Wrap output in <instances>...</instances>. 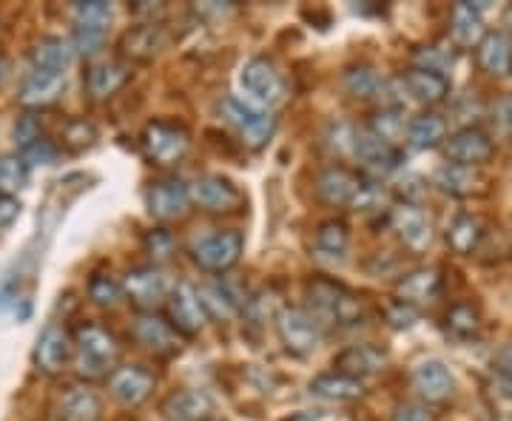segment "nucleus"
Segmentation results:
<instances>
[{
  "label": "nucleus",
  "mask_w": 512,
  "mask_h": 421,
  "mask_svg": "<svg viewBox=\"0 0 512 421\" xmlns=\"http://www.w3.org/2000/svg\"><path fill=\"white\" fill-rule=\"evenodd\" d=\"M43 137L46 134H43V126H40V120H37L35 114H23L15 123V143H18L20 151L37 143V140H43Z\"/></svg>",
  "instance_id": "48"
},
{
  "label": "nucleus",
  "mask_w": 512,
  "mask_h": 421,
  "mask_svg": "<svg viewBox=\"0 0 512 421\" xmlns=\"http://www.w3.org/2000/svg\"><path fill=\"white\" fill-rule=\"evenodd\" d=\"M63 89H66V74L32 69L23 77V83H20L18 100L26 109H46V106H52V103L60 100Z\"/></svg>",
  "instance_id": "21"
},
{
  "label": "nucleus",
  "mask_w": 512,
  "mask_h": 421,
  "mask_svg": "<svg viewBox=\"0 0 512 421\" xmlns=\"http://www.w3.org/2000/svg\"><path fill=\"white\" fill-rule=\"evenodd\" d=\"M382 202H384L382 185L365 180L362 191H359V197L353 200V208H356V211H373V208H382Z\"/></svg>",
  "instance_id": "51"
},
{
  "label": "nucleus",
  "mask_w": 512,
  "mask_h": 421,
  "mask_svg": "<svg viewBox=\"0 0 512 421\" xmlns=\"http://www.w3.org/2000/svg\"><path fill=\"white\" fill-rule=\"evenodd\" d=\"M143 248H146L148 259H151L154 265H160V262H168V259L174 257L177 242H174V237H171V231H165V228H154V231H148L146 239H143Z\"/></svg>",
  "instance_id": "44"
},
{
  "label": "nucleus",
  "mask_w": 512,
  "mask_h": 421,
  "mask_svg": "<svg viewBox=\"0 0 512 421\" xmlns=\"http://www.w3.org/2000/svg\"><path fill=\"white\" fill-rule=\"evenodd\" d=\"M100 416L103 402L92 387H69L52 410V421H100Z\"/></svg>",
  "instance_id": "22"
},
{
  "label": "nucleus",
  "mask_w": 512,
  "mask_h": 421,
  "mask_svg": "<svg viewBox=\"0 0 512 421\" xmlns=\"http://www.w3.org/2000/svg\"><path fill=\"white\" fill-rule=\"evenodd\" d=\"M29 180V165L23 163V157H0V194H12L20 191L23 185Z\"/></svg>",
  "instance_id": "43"
},
{
  "label": "nucleus",
  "mask_w": 512,
  "mask_h": 421,
  "mask_svg": "<svg viewBox=\"0 0 512 421\" xmlns=\"http://www.w3.org/2000/svg\"><path fill=\"white\" fill-rule=\"evenodd\" d=\"M222 120L234 129L239 143L245 148H265L271 143L276 131V120L271 111L256 109L251 103L239 100V97H225L220 103Z\"/></svg>",
  "instance_id": "3"
},
{
  "label": "nucleus",
  "mask_w": 512,
  "mask_h": 421,
  "mask_svg": "<svg viewBox=\"0 0 512 421\" xmlns=\"http://www.w3.org/2000/svg\"><path fill=\"white\" fill-rule=\"evenodd\" d=\"M165 311H168V322L183 336H197L205 328V322H208V313L202 308L200 291L194 285H188V282H180L174 291L168 293Z\"/></svg>",
  "instance_id": "9"
},
{
  "label": "nucleus",
  "mask_w": 512,
  "mask_h": 421,
  "mask_svg": "<svg viewBox=\"0 0 512 421\" xmlns=\"http://www.w3.org/2000/svg\"><path fill=\"white\" fill-rule=\"evenodd\" d=\"M154 373L140 365L117 367L109 376V390L114 402L123 407H140L154 393Z\"/></svg>",
  "instance_id": "15"
},
{
  "label": "nucleus",
  "mask_w": 512,
  "mask_h": 421,
  "mask_svg": "<svg viewBox=\"0 0 512 421\" xmlns=\"http://www.w3.org/2000/svg\"><path fill=\"white\" fill-rule=\"evenodd\" d=\"M384 319L390 322V328L396 330L413 328L416 319H419V311H416V305H407L402 299H393V302L384 305Z\"/></svg>",
  "instance_id": "46"
},
{
  "label": "nucleus",
  "mask_w": 512,
  "mask_h": 421,
  "mask_svg": "<svg viewBox=\"0 0 512 421\" xmlns=\"http://www.w3.org/2000/svg\"><path fill=\"white\" fill-rule=\"evenodd\" d=\"M120 353V339L103 325L86 322L74 333V367L83 379H103L114 373Z\"/></svg>",
  "instance_id": "1"
},
{
  "label": "nucleus",
  "mask_w": 512,
  "mask_h": 421,
  "mask_svg": "<svg viewBox=\"0 0 512 421\" xmlns=\"http://www.w3.org/2000/svg\"><path fill=\"white\" fill-rule=\"evenodd\" d=\"M450 37L461 49H473L487 37L484 29V15L478 3H456L453 15H450Z\"/></svg>",
  "instance_id": "27"
},
{
  "label": "nucleus",
  "mask_w": 512,
  "mask_h": 421,
  "mask_svg": "<svg viewBox=\"0 0 512 421\" xmlns=\"http://www.w3.org/2000/svg\"><path fill=\"white\" fill-rule=\"evenodd\" d=\"M285 421H316V416L313 413H296V416H288Z\"/></svg>",
  "instance_id": "56"
},
{
  "label": "nucleus",
  "mask_w": 512,
  "mask_h": 421,
  "mask_svg": "<svg viewBox=\"0 0 512 421\" xmlns=\"http://www.w3.org/2000/svg\"><path fill=\"white\" fill-rule=\"evenodd\" d=\"M123 291L131 299V305H137L143 313L154 311L165 299V276L154 265L131 268L123 279Z\"/></svg>",
  "instance_id": "17"
},
{
  "label": "nucleus",
  "mask_w": 512,
  "mask_h": 421,
  "mask_svg": "<svg viewBox=\"0 0 512 421\" xmlns=\"http://www.w3.org/2000/svg\"><path fill=\"white\" fill-rule=\"evenodd\" d=\"M413 387L424 402H447L456 393V379L450 367L439 359H424L413 367Z\"/></svg>",
  "instance_id": "19"
},
{
  "label": "nucleus",
  "mask_w": 512,
  "mask_h": 421,
  "mask_svg": "<svg viewBox=\"0 0 512 421\" xmlns=\"http://www.w3.org/2000/svg\"><path fill=\"white\" fill-rule=\"evenodd\" d=\"M484 239V225L473 214H458L447 228V242L456 254H473Z\"/></svg>",
  "instance_id": "37"
},
{
  "label": "nucleus",
  "mask_w": 512,
  "mask_h": 421,
  "mask_svg": "<svg viewBox=\"0 0 512 421\" xmlns=\"http://www.w3.org/2000/svg\"><path fill=\"white\" fill-rule=\"evenodd\" d=\"M390 421H436V413L424 402H402L393 410Z\"/></svg>",
  "instance_id": "50"
},
{
  "label": "nucleus",
  "mask_w": 512,
  "mask_h": 421,
  "mask_svg": "<svg viewBox=\"0 0 512 421\" xmlns=\"http://www.w3.org/2000/svg\"><path fill=\"white\" fill-rule=\"evenodd\" d=\"M29 60H32V69L66 74L72 63V46L63 37H40L29 52Z\"/></svg>",
  "instance_id": "33"
},
{
  "label": "nucleus",
  "mask_w": 512,
  "mask_h": 421,
  "mask_svg": "<svg viewBox=\"0 0 512 421\" xmlns=\"http://www.w3.org/2000/svg\"><path fill=\"white\" fill-rule=\"evenodd\" d=\"M490 123H493V129L498 134H504V137H510L512 134V94H504V97H498L493 103V109H490Z\"/></svg>",
  "instance_id": "49"
},
{
  "label": "nucleus",
  "mask_w": 512,
  "mask_h": 421,
  "mask_svg": "<svg viewBox=\"0 0 512 421\" xmlns=\"http://www.w3.org/2000/svg\"><path fill=\"white\" fill-rule=\"evenodd\" d=\"M123 296V282H117L111 274H94L89 279V299L97 308H114Z\"/></svg>",
  "instance_id": "41"
},
{
  "label": "nucleus",
  "mask_w": 512,
  "mask_h": 421,
  "mask_svg": "<svg viewBox=\"0 0 512 421\" xmlns=\"http://www.w3.org/2000/svg\"><path fill=\"white\" fill-rule=\"evenodd\" d=\"M493 140H490V134L481 129H473V126H467V129H458L456 134H450L447 140H444V154H447V160L456 165H470V168H478V165H484L490 157H493Z\"/></svg>",
  "instance_id": "13"
},
{
  "label": "nucleus",
  "mask_w": 512,
  "mask_h": 421,
  "mask_svg": "<svg viewBox=\"0 0 512 421\" xmlns=\"http://www.w3.org/2000/svg\"><path fill=\"white\" fill-rule=\"evenodd\" d=\"M140 146L154 165H177L191 148V134L180 123L154 120L143 129Z\"/></svg>",
  "instance_id": "7"
},
{
  "label": "nucleus",
  "mask_w": 512,
  "mask_h": 421,
  "mask_svg": "<svg viewBox=\"0 0 512 421\" xmlns=\"http://www.w3.org/2000/svg\"><path fill=\"white\" fill-rule=\"evenodd\" d=\"M191 202H197L208 214H231L242 208V191L220 174H202L191 183Z\"/></svg>",
  "instance_id": "10"
},
{
  "label": "nucleus",
  "mask_w": 512,
  "mask_h": 421,
  "mask_svg": "<svg viewBox=\"0 0 512 421\" xmlns=\"http://www.w3.org/2000/svg\"><path fill=\"white\" fill-rule=\"evenodd\" d=\"M131 80V66L123 60H103L86 72V89L92 100H109Z\"/></svg>",
  "instance_id": "25"
},
{
  "label": "nucleus",
  "mask_w": 512,
  "mask_h": 421,
  "mask_svg": "<svg viewBox=\"0 0 512 421\" xmlns=\"http://www.w3.org/2000/svg\"><path fill=\"white\" fill-rule=\"evenodd\" d=\"M276 333L296 356H308L322 345V322L308 308H282L276 313Z\"/></svg>",
  "instance_id": "5"
},
{
  "label": "nucleus",
  "mask_w": 512,
  "mask_h": 421,
  "mask_svg": "<svg viewBox=\"0 0 512 421\" xmlns=\"http://www.w3.org/2000/svg\"><path fill=\"white\" fill-rule=\"evenodd\" d=\"M188 205H191V185H185L183 180L168 177V180H157V183L148 185L146 208L154 220H180V217H185Z\"/></svg>",
  "instance_id": "11"
},
{
  "label": "nucleus",
  "mask_w": 512,
  "mask_h": 421,
  "mask_svg": "<svg viewBox=\"0 0 512 421\" xmlns=\"http://www.w3.org/2000/svg\"><path fill=\"white\" fill-rule=\"evenodd\" d=\"M362 185H365V177L353 174V171L342 168V165H330L316 180V194H319V200L325 202V205H333V208L350 205L353 208V200L359 197Z\"/></svg>",
  "instance_id": "16"
},
{
  "label": "nucleus",
  "mask_w": 512,
  "mask_h": 421,
  "mask_svg": "<svg viewBox=\"0 0 512 421\" xmlns=\"http://www.w3.org/2000/svg\"><path fill=\"white\" fill-rule=\"evenodd\" d=\"M234 6L231 3H217V0H211V3H202V6H197V12L200 15H205V18H222V15H228Z\"/></svg>",
  "instance_id": "55"
},
{
  "label": "nucleus",
  "mask_w": 512,
  "mask_h": 421,
  "mask_svg": "<svg viewBox=\"0 0 512 421\" xmlns=\"http://www.w3.org/2000/svg\"><path fill=\"white\" fill-rule=\"evenodd\" d=\"M239 86H242V92H245L251 106L265 111L279 106L285 100V94H288L285 77L268 57H251L239 72Z\"/></svg>",
  "instance_id": "4"
},
{
  "label": "nucleus",
  "mask_w": 512,
  "mask_h": 421,
  "mask_svg": "<svg viewBox=\"0 0 512 421\" xmlns=\"http://www.w3.org/2000/svg\"><path fill=\"white\" fill-rule=\"evenodd\" d=\"M131 336L137 339V345H143V348L151 350V353H157V356H171L174 350H180L174 325H171L168 319H163V316H157L154 311L140 313V316L134 319Z\"/></svg>",
  "instance_id": "18"
},
{
  "label": "nucleus",
  "mask_w": 512,
  "mask_h": 421,
  "mask_svg": "<svg viewBox=\"0 0 512 421\" xmlns=\"http://www.w3.org/2000/svg\"><path fill=\"white\" fill-rule=\"evenodd\" d=\"M20 217V200L12 194H0V228H9Z\"/></svg>",
  "instance_id": "53"
},
{
  "label": "nucleus",
  "mask_w": 512,
  "mask_h": 421,
  "mask_svg": "<svg viewBox=\"0 0 512 421\" xmlns=\"http://www.w3.org/2000/svg\"><path fill=\"white\" fill-rule=\"evenodd\" d=\"M416 69H427V72H439L444 74L453 63H456V52L453 46H439V43H430V46H421L416 49Z\"/></svg>",
  "instance_id": "42"
},
{
  "label": "nucleus",
  "mask_w": 512,
  "mask_h": 421,
  "mask_svg": "<svg viewBox=\"0 0 512 421\" xmlns=\"http://www.w3.org/2000/svg\"><path fill=\"white\" fill-rule=\"evenodd\" d=\"M165 32L160 23H137L123 32L117 49H120V57L123 60H131V63H146L151 57L157 55L163 49Z\"/></svg>",
  "instance_id": "20"
},
{
  "label": "nucleus",
  "mask_w": 512,
  "mask_h": 421,
  "mask_svg": "<svg viewBox=\"0 0 512 421\" xmlns=\"http://www.w3.org/2000/svg\"><path fill=\"white\" fill-rule=\"evenodd\" d=\"M111 18H114V6L106 3V0H86V3L74 6V29L109 35Z\"/></svg>",
  "instance_id": "39"
},
{
  "label": "nucleus",
  "mask_w": 512,
  "mask_h": 421,
  "mask_svg": "<svg viewBox=\"0 0 512 421\" xmlns=\"http://www.w3.org/2000/svg\"><path fill=\"white\" fill-rule=\"evenodd\" d=\"M6 72H9V69H6V63H3V60H0V83H3V80H6Z\"/></svg>",
  "instance_id": "57"
},
{
  "label": "nucleus",
  "mask_w": 512,
  "mask_h": 421,
  "mask_svg": "<svg viewBox=\"0 0 512 421\" xmlns=\"http://www.w3.org/2000/svg\"><path fill=\"white\" fill-rule=\"evenodd\" d=\"M20 157H23V163L26 165H52L57 160L55 140L43 137V140H37V143H32L29 148H23Z\"/></svg>",
  "instance_id": "47"
},
{
  "label": "nucleus",
  "mask_w": 512,
  "mask_h": 421,
  "mask_svg": "<svg viewBox=\"0 0 512 421\" xmlns=\"http://www.w3.org/2000/svg\"><path fill=\"white\" fill-rule=\"evenodd\" d=\"M333 365H336L339 373H345V376L365 379V376H373V373H379L387 365V356L379 348H373V345H353V348L342 350L333 359Z\"/></svg>",
  "instance_id": "31"
},
{
  "label": "nucleus",
  "mask_w": 512,
  "mask_h": 421,
  "mask_svg": "<svg viewBox=\"0 0 512 421\" xmlns=\"http://www.w3.org/2000/svg\"><path fill=\"white\" fill-rule=\"evenodd\" d=\"M242 248L245 239L239 231H217L194 245V262L208 274H225L239 262Z\"/></svg>",
  "instance_id": "8"
},
{
  "label": "nucleus",
  "mask_w": 512,
  "mask_h": 421,
  "mask_svg": "<svg viewBox=\"0 0 512 421\" xmlns=\"http://www.w3.org/2000/svg\"><path fill=\"white\" fill-rule=\"evenodd\" d=\"M165 421H211L214 402L202 390H177L160 407Z\"/></svg>",
  "instance_id": "24"
},
{
  "label": "nucleus",
  "mask_w": 512,
  "mask_h": 421,
  "mask_svg": "<svg viewBox=\"0 0 512 421\" xmlns=\"http://www.w3.org/2000/svg\"><path fill=\"white\" fill-rule=\"evenodd\" d=\"M197 291H200L205 313L214 316V319H234L239 311H245V302L225 282H208V285H202Z\"/></svg>",
  "instance_id": "35"
},
{
  "label": "nucleus",
  "mask_w": 512,
  "mask_h": 421,
  "mask_svg": "<svg viewBox=\"0 0 512 421\" xmlns=\"http://www.w3.org/2000/svg\"><path fill=\"white\" fill-rule=\"evenodd\" d=\"M350 231L348 222L342 220H328L316 228V237H313V254L319 262H328V265H339L345 254H348Z\"/></svg>",
  "instance_id": "29"
},
{
  "label": "nucleus",
  "mask_w": 512,
  "mask_h": 421,
  "mask_svg": "<svg viewBox=\"0 0 512 421\" xmlns=\"http://www.w3.org/2000/svg\"><path fill=\"white\" fill-rule=\"evenodd\" d=\"M305 299H308V311L319 322L353 325L362 316V305H359L356 293H350L342 282H333L328 276L308 279L305 282Z\"/></svg>",
  "instance_id": "2"
},
{
  "label": "nucleus",
  "mask_w": 512,
  "mask_h": 421,
  "mask_svg": "<svg viewBox=\"0 0 512 421\" xmlns=\"http://www.w3.org/2000/svg\"><path fill=\"white\" fill-rule=\"evenodd\" d=\"M94 140H97V129L89 120H69L66 129H63V143L72 151H83V148L94 146Z\"/></svg>",
  "instance_id": "45"
},
{
  "label": "nucleus",
  "mask_w": 512,
  "mask_h": 421,
  "mask_svg": "<svg viewBox=\"0 0 512 421\" xmlns=\"http://www.w3.org/2000/svg\"><path fill=\"white\" fill-rule=\"evenodd\" d=\"M402 92H407V97L419 106H439L450 97V80L447 74L413 69L402 77Z\"/></svg>",
  "instance_id": "23"
},
{
  "label": "nucleus",
  "mask_w": 512,
  "mask_h": 421,
  "mask_svg": "<svg viewBox=\"0 0 512 421\" xmlns=\"http://www.w3.org/2000/svg\"><path fill=\"white\" fill-rule=\"evenodd\" d=\"M390 225H393V231L399 234V239L410 251H427L433 245V222L419 205L399 202L390 211Z\"/></svg>",
  "instance_id": "14"
},
{
  "label": "nucleus",
  "mask_w": 512,
  "mask_h": 421,
  "mask_svg": "<svg viewBox=\"0 0 512 421\" xmlns=\"http://www.w3.org/2000/svg\"><path fill=\"white\" fill-rule=\"evenodd\" d=\"M441 293V274L436 268H419L410 271L396 282V299H402L407 305H419L427 299H436Z\"/></svg>",
  "instance_id": "32"
},
{
  "label": "nucleus",
  "mask_w": 512,
  "mask_h": 421,
  "mask_svg": "<svg viewBox=\"0 0 512 421\" xmlns=\"http://www.w3.org/2000/svg\"><path fill=\"white\" fill-rule=\"evenodd\" d=\"M447 330L453 336H458V339H470V336H476L478 330H481V313L473 305H467V302H458V305H453L447 311Z\"/></svg>",
  "instance_id": "40"
},
{
  "label": "nucleus",
  "mask_w": 512,
  "mask_h": 421,
  "mask_svg": "<svg viewBox=\"0 0 512 421\" xmlns=\"http://www.w3.org/2000/svg\"><path fill=\"white\" fill-rule=\"evenodd\" d=\"M444 137H447V123L436 111H424L419 117H413L407 126V146L416 151H430V148L441 146Z\"/></svg>",
  "instance_id": "34"
},
{
  "label": "nucleus",
  "mask_w": 512,
  "mask_h": 421,
  "mask_svg": "<svg viewBox=\"0 0 512 421\" xmlns=\"http://www.w3.org/2000/svg\"><path fill=\"white\" fill-rule=\"evenodd\" d=\"M493 365H495V370H498V376H501V379L512 382V345H504V348L495 353Z\"/></svg>",
  "instance_id": "54"
},
{
  "label": "nucleus",
  "mask_w": 512,
  "mask_h": 421,
  "mask_svg": "<svg viewBox=\"0 0 512 421\" xmlns=\"http://www.w3.org/2000/svg\"><path fill=\"white\" fill-rule=\"evenodd\" d=\"M362 174L370 177V183L376 180H384L387 174H393L399 165H402V151L390 143H384L382 137H376L373 131L367 129H356V137H353V154H350Z\"/></svg>",
  "instance_id": "6"
},
{
  "label": "nucleus",
  "mask_w": 512,
  "mask_h": 421,
  "mask_svg": "<svg viewBox=\"0 0 512 421\" xmlns=\"http://www.w3.org/2000/svg\"><path fill=\"white\" fill-rule=\"evenodd\" d=\"M311 396L322 399V402H356L365 396V385L362 379L345 376L339 370L322 373L311 382Z\"/></svg>",
  "instance_id": "30"
},
{
  "label": "nucleus",
  "mask_w": 512,
  "mask_h": 421,
  "mask_svg": "<svg viewBox=\"0 0 512 421\" xmlns=\"http://www.w3.org/2000/svg\"><path fill=\"white\" fill-rule=\"evenodd\" d=\"M345 89L359 100H382L384 94H390V83L370 66H353L345 74Z\"/></svg>",
  "instance_id": "36"
},
{
  "label": "nucleus",
  "mask_w": 512,
  "mask_h": 421,
  "mask_svg": "<svg viewBox=\"0 0 512 421\" xmlns=\"http://www.w3.org/2000/svg\"><path fill=\"white\" fill-rule=\"evenodd\" d=\"M131 12L143 23H160V18L165 15V3H151V0H140L131 6Z\"/></svg>",
  "instance_id": "52"
},
{
  "label": "nucleus",
  "mask_w": 512,
  "mask_h": 421,
  "mask_svg": "<svg viewBox=\"0 0 512 421\" xmlns=\"http://www.w3.org/2000/svg\"><path fill=\"white\" fill-rule=\"evenodd\" d=\"M436 185H439L444 194L464 200V197L481 194V191L487 188V180H484V174H481L478 168L447 163L436 171Z\"/></svg>",
  "instance_id": "26"
},
{
  "label": "nucleus",
  "mask_w": 512,
  "mask_h": 421,
  "mask_svg": "<svg viewBox=\"0 0 512 421\" xmlns=\"http://www.w3.org/2000/svg\"><path fill=\"white\" fill-rule=\"evenodd\" d=\"M74 356V339L69 336V330L60 325H46L43 333L37 336L35 342V367L46 376H57L63 373V367L69 365V359Z\"/></svg>",
  "instance_id": "12"
},
{
  "label": "nucleus",
  "mask_w": 512,
  "mask_h": 421,
  "mask_svg": "<svg viewBox=\"0 0 512 421\" xmlns=\"http://www.w3.org/2000/svg\"><path fill=\"white\" fill-rule=\"evenodd\" d=\"M407 120H404V109L402 106H384L382 111L373 114L370 126L367 129L373 131L376 137H382L384 143L399 148V140H407Z\"/></svg>",
  "instance_id": "38"
},
{
  "label": "nucleus",
  "mask_w": 512,
  "mask_h": 421,
  "mask_svg": "<svg viewBox=\"0 0 512 421\" xmlns=\"http://www.w3.org/2000/svg\"><path fill=\"white\" fill-rule=\"evenodd\" d=\"M493 421H512V419H493Z\"/></svg>",
  "instance_id": "58"
},
{
  "label": "nucleus",
  "mask_w": 512,
  "mask_h": 421,
  "mask_svg": "<svg viewBox=\"0 0 512 421\" xmlns=\"http://www.w3.org/2000/svg\"><path fill=\"white\" fill-rule=\"evenodd\" d=\"M476 60L481 72L493 77L512 74V37L507 32H487V37L478 43Z\"/></svg>",
  "instance_id": "28"
}]
</instances>
